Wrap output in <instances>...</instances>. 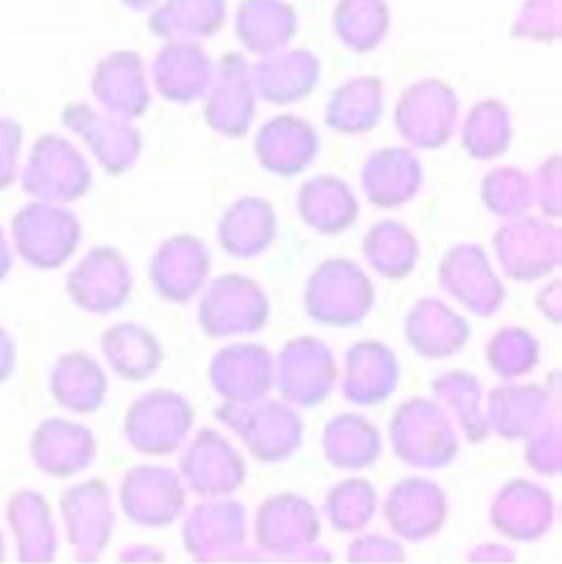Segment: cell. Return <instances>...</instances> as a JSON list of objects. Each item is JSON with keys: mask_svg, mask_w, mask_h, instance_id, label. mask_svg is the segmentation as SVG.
Wrapping results in <instances>:
<instances>
[{"mask_svg": "<svg viewBox=\"0 0 562 564\" xmlns=\"http://www.w3.org/2000/svg\"><path fill=\"white\" fill-rule=\"evenodd\" d=\"M391 444L400 462L413 468H442L460 451L451 420L429 400H409L396 411Z\"/></svg>", "mask_w": 562, "mask_h": 564, "instance_id": "obj_1", "label": "cell"}, {"mask_svg": "<svg viewBox=\"0 0 562 564\" xmlns=\"http://www.w3.org/2000/svg\"><path fill=\"white\" fill-rule=\"evenodd\" d=\"M218 417L234 429L260 462H283L301 446V417L275 400L225 402Z\"/></svg>", "mask_w": 562, "mask_h": 564, "instance_id": "obj_2", "label": "cell"}, {"mask_svg": "<svg viewBox=\"0 0 562 564\" xmlns=\"http://www.w3.org/2000/svg\"><path fill=\"white\" fill-rule=\"evenodd\" d=\"M374 303V283L356 262L327 260L305 288L310 316L325 325H352L365 318Z\"/></svg>", "mask_w": 562, "mask_h": 564, "instance_id": "obj_3", "label": "cell"}, {"mask_svg": "<svg viewBox=\"0 0 562 564\" xmlns=\"http://www.w3.org/2000/svg\"><path fill=\"white\" fill-rule=\"evenodd\" d=\"M196 413L190 402L167 389L145 393L128 415L130 444L150 457L176 453L194 426Z\"/></svg>", "mask_w": 562, "mask_h": 564, "instance_id": "obj_4", "label": "cell"}, {"mask_svg": "<svg viewBox=\"0 0 562 564\" xmlns=\"http://www.w3.org/2000/svg\"><path fill=\"white\" fill-rule=\"evenodd\" d=\"M269 321V299L256 280L225 275L209 285L201 301V325L207 336L253 334Z\"/></svg>", "mask_w": 562, "mask_h": 564, "instance_id": "obj_5", "label": "cell"}, {"mask_svg": "<svg viewBox=\"0 0 562 564\" xmlns=\"http://www.w3.org/2000/svg\"><path fill=\"white\" fill-rule=\"evenodd\" d=\"M499 262L508 278L532 282L561 264V229L548 220H517L501 227L495 238Z\"/></svg>", "mask_w": 562, "mask_h": 564, "instance_id": "obj_6", "label": "cell"}, {"mask_svg": "<svg viewBox=\"0 0 562 564\" xmlns=\"http://www.w3.org/2000/svg\"><path fill=\"white\" fill-rule=\"evenodd\" d=\"M278 382L283 398L299 406L323 402L336 382V360L318 338H294L280 354Z\"/></svg>", "mask_w": 562, "mask_h": 564, "instance_id": "obj_7", "label": "cell"}, {"mask_svg": "<svg viewBox=\"0 0 562 564\" xmlns=\"http://www.w3.org/2000/svg\"><path fill=\"white\" fill-rule=\"evenodd\" d=\"M183 479L201 497H225L245 484L247 466L240 453L218 431L203 429L181 462Z\"/></svg>", "mask_w": 562, "mask_h": 564, "instance_id": "obj_8", "label": "cell"}, {"mask_svg": "<svg viewBox=\"0 0 562 564\" xmlns=\"http://www.w3.org/2000/svg\"><path fill=\"white\" fill-rule=\"evenodd\" d=\"M321 525L314 508L292 495L273 497L258 508L256 539L258 545L271 554L288 556L299 550L314 547Z\"/></svg>", "mask_w": 562, "mask_h": 564, "instance_id": "obj_9", "label": "cell"}, {"mask_svg": "<svg viewBox=\"0 0 562 564\" xmlns=\"http://www.w3.org/2000/svg\"><path fill=\"white\" fill-rule=\"evenodd\" d=\"M385 519L407 541L431 539L446 521L444 490L429 479H404L391 490Z\"/></svg>", "mask_w": 562, "mask_h": 564, "instance_id": "obj_10", "label": "cell"}, {"mask_svg": "<svg viewBox=\"0 0 562 564\" xmlns=\"http://www.w3.org/2000/svg\"><path fill=\"white\" fill-rule=\"evenodd\" d=\"M245 510L236 501H216L194 508L185 521L183 539L192 556L214 561L234 556L247 541Z\"/></svg>", "mask_w": 562, "mask_h": 564, "instance_id": "obj_11", "label": "cell"}, {"mask_svg": "<svg viewBox=\"0 0 562 564\" xmlns=\"http://www.w3.org/2000/svg\"><path fill=\"white\" fill-rule=\"evenodd\" d=\"M440 278L457 301L479 316H488L504 303V285L479 245H460L453 249L442 264Z\"/></svg>", "mask_w": 562, "mask_h": 564, "instance_id": "obj_12", "label": "cell"}, {"mask_svg": "<svg viewBox=\"0 0 562 564\" xmlns=\"http://www.w3.org/2000/svg\"><path fill=\"white\" fill-rule=\"evenodd\" d=\"M273 362L267 347L234 345L209 365V380L229 402L260 400L273 387Z\"/></svg>", "mask_w": 562, "mask_h": 564, "instance_id": "obj_13", "label": "cell"}, {"mask_svg": "<svg viewBox=\"0 0 562 564\" xmlns=\"http://www.w3.org/2000/svg\"><path fill=\"white\" fill-rule=\"evenodd\" d=\"M212 256L194 236L170 238L152 260V283L167 301L187 303L209 275Z\"/></svg>", "mask_w": 562, "mask_h": 564, "instance_id": "obj_14", "label": "cell"}, {"mask_svg": "<svg viewBox=\"0 0 562 564\" xmlns=\"http://www.w3.org/2000/svg\"><path fill=\"white\" fill-rule=\"evenodd\" d=\"M128 514L148 528H165L185 508V488L174 470L165 466H141L130 473Z\"/></svg>", "mask_w": 562, "mask_h": 564, "instance_id": "obj_15", "label": "cell"}, {"mask_svg": "<svg viewBox=\"0 0 562 564\" xmlns=\"http://www.w3.org/2000/svg\"><path fill=\"white\" fill-rule=\"evenodd\" d=\"M490 521L497 530L515 541H534L552 530L554 501L552 495L528 481L508 484L497 497Z\"/></svg>", "mask_w": 562, "mask_h": 564, "instance_id": "obj_16", "label": "cell"}, {"mask_svg": "<svg viewBox=\"0 0 562 564\" xmlns=\"http://www.w3.org/2000/svg\"><path fill=\"white\" fill-rule=\"evenodd\" d=\"M396 384L398 360L387 345L378 340H365L347 349L343 391L349 402L374 406L387 400Z\"/></svg>", "mask_w": 562, "mask_h": 564, "instance_id": "obj_17", "label": "cell"}, {"mask_svg": "<svg viewBox=\"0 0 562 564\" xmlns=\"http://www.w3.org/2000/svg\"><path fill=\"white\" fill-rule=\"evenodd\" d=\"M409 340L420 356L448 358L468 343V323L446 303L426 296L415 303L407 323Z\"/></svg>", "mask_w": 562, "mask_h": 564, "instance_id": "obj_18", "label": "cell"}, {"mask_svg": "<svg viewBox=\"0 0 562 564\" xmlns=\"http://www.w3.org/2000/svg\"><path fill=\"white\" fill-rule=\"evenodd\" d=\"M275 212L267 200L242 198L225 212L218 238L227 253L236 258H256L275 240Z\"/></svg>", "mask_w": 562, "mask_h": 564, "instance_id": "obj_19", "label": "cell"}, {"mask_svg": "<svg viewBox=\"0 0 562 564\" xmlns=\"http://www.w3.org/2000/svg\"><path fill=\"white\" fill-rule=\"evenodd\" d=\"M325 459L341 470H363L380 457L382 444L378 429L360 415L332 417L323 433Z\"/></svg>", "mask_w": 562, "mask_h": 564, "instance_id": "obj_20", "label": "cell"}, {"mask_svg": "<svg viewBox=\"0 0 562 564\" xmlns=\"http://www.w3.org/2000/svg\"><path fill=\"white\" fill-rule=\"evenodd\" d=\"M296 209L305 225L325 236L343 234L358 218L354 192L336 178H316L305 183L296 198Z\"/></svg>", "mask_w": 562, "mask_h": 564, "instance_id": "obj_21", "label": "cell"}, {"mask_svg": "<svg viewBox=\"0 0 562 564\" xmlns=\"http://www.w3.org/2000/svg\"><path fill=\"white\" fill-rule=\"evenodd\" d=\"M548 391L539 384H506L490 393V431L506 440L528 437L548 420Z\"/></svg>", "mask_w": 562, "mask_h": 564, "instance_id": "obj_22", "label": "cell"}, {"mask_svg": "<svg viewBox=\"0 0 562 564\" xmlns=\"http://www.w3.org/2000/svg\"><path fill=\"white\" fill-rule=\"evenodd\" d=\"M418 256L420 249L415 236L393 220L376 225L365 238V258L382 278H407L413 271Z\"/></svg>", "mask_w": 562, "mask_h": 564, "instance_id": "obj_23", "label": "cell"}, {"mask_svg": "<svg viewBox=\"0 0 562 564\" xmlns=\"http://www.w3.org/2000/svg\"><path fill=\"white\" fill-rule=\"evenodd\" d=\"M110 332L115 334V347L128 349L117 354V371L130 380L152 378L163 362V347L156 336L139 325H117Z\"/></svg>", "mask_w": 562, "mask_h": 564, "instance_id": "obj_24", "label": "cell"}, {"mask_svg": "<svg viewBox=\"0 0 562 564\" xmlns=\"http://www.w3.org/2000/svg\"><path fill=\"white\" fill-rule=\"evenodd\" d=\"M437 398L451 402L471 442H484L490 433L488 420L482 413L479 380L471 373H446L433 382Z\"/></svg>", "mask_w": 562, "mask_h": 564, "instance_id": "obj_25", "label": "cell"}, {"mask_svg": "<svg viewBox=\"0 0 562 564\" xmlns=\"http://www.w3.org/2000/svg\"><path fill=\"white\" fill-rule=\"evenodd\" d=\"M325 512L338 532H358L376 512V490L365 479L341 481L329 490Z\"/></svg>", "mask_w": 562, "mask_h": 564, "instance_id": "obj_26", "label": "cell"}, {"mask_svg": "<svg viewBox=\"0 0 562 564\" xmlns=\"http://www.w3.org/2000/svg\"><path fill=\"white\" fill-rule=\"evenodd\" d=\"M486 356L488 365L495 367L497 373L506 378H519L530 373L539 362V343L530 332L521 327H504L495 338H490Z\"/></svg>", "mask_w": 562, "mask_h": 564, "instance_id": "obj_27", "label": "cell"}, {"mask_svg": "<svg viewBox=\"0 0 562 564\" xmlns=\"http://www.w3.org/2000/svg\"><path fill=\"white\" fill-rule=\"evenodd\" d=\"M532 189L528 178L517 170L490 172L484 183V200L488 209L504 218H519L532 207Z\"/></svg>", "mask_w": 562, "mask_h": 564, "instance_id": "obj_28", "label": "cell"}, {"mask_svg": "<svg viewBox=\"0 0 562 564\" xmlns=\"http://www.w3.org/2000/svg\"><path fill=\"white\" fill-rule=\"evenodd\" d=\"M561 433H559V417L554 415V420H545V431L539 437H532V446L530 453H526L532 464V468H537L539 473H545L550 477H556L559 468H561V446H559Z\"/></svg>", "mask_w": 562, "mask_h": 564, "instance_id": "obj_29", "label": "cell"}, {"mask_svg": "<svg viewBox=\"0 0 562 564\" xmlns=\"http://www.w3.org/2000/svg\"><path fill=\"white\" fill-rule=\"evenodd\" d=\"M349 561H387V563H396V561H402L404 558V552L393 543V541H387L382 536H369V539H363V541H356L352 547H349Z\"/></svg>", "mask_w": 562, "mask_h": 564, "instance_id": "obj_30", "label": "cell"}, {"mask_svg": "<svg viewBox=\"0 0 562 564\" xmlns=\"http://www.w3.org/2000/svg\"><path fill=\"white\" fill-rule=\"evenodd\" d=\"M539 307H541V312H543L550 321H554V323L561 321V282H559V280H554L552 285H548V288L541 292V296H539Z\"/></svg>", "mask_w": 562, "mask_h": 564, "instance_id": "obj_31", "label": "cell"}]
</instances>
